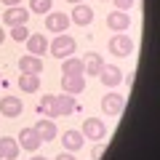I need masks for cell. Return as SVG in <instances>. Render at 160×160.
Listing matches in <instances>:
<instances>
[{
  "label": "cell",
  "mask_w": 160,
  "mask_h": 160,
  "mask_svg": "<svg viewBox=\"0 0 160 160\" xmlns=\"http://www.w3.org/2000/svg\"><path fill=\"white\" fill-rule=\"evenodd\" d=\"M80 133H83L86 139H93V142H102V139L107 136V126H104V123H102L99 118H88L86 123H83V131H80Z\"/></svg>",
  "instance_id": "cell-4"
},
{
  "label": "cell",
  "mask_w": 160,
  "mask_h": 160,
  "mask_svg": "<svg viewBox=\"0 0 160 160\" xmlns=\"http://www.w3.org/2000/svg\"><path fill=\"white\" fill-rule=\"evenodd\" d=\"M56 160H78V158H75V152H62L56 155Z\"/></svg>",
  "instance_id": "cell-26"
},
{
  "label": "cell",
  "mask_w": 160,
  "mask_h": 160,
  "mask_svg": "<svg viewBox=\"0 0 160 160\" xmlns=\"http://www.w3.org/2000/svg\"><path fill=\"white\" fill-rule=\"evenodd\" d=\"M3 40H6V32H3V29H0V43H3Z\"/></svg>",
  "instance_id": "cell-29"
},
{
  "label": "cell",
  "mask_w": 160,
  "mask_h": 160,
  "mask_svg": "<svg viewBox=\"0 0 160 160\" xmlns=\"http://www.w3.org/2000/svg\"><path fill=\"white\" fill-rule=\"evenodd\" d=\"M51 6H53V0H29V8H27V11L43 13V16H46V13L51 11Z\"/></svg>",
  "instance_id": "cell-23"
},
{
  "label": "cell",
  "mask_w": 160,
  "mask_h": 160,
  "mask_svg": "<svg viewBox=\"0 0 160 160\" xmlns=\"http://www.w3.org/2000/svg\"><path fill=\"white\" fill-rule=\"evenodd\" d=\"M32 128H35V133L40 136V142H53V139H56V123H53L51 118L38 120Z\"/></svg>",
  "instance_id": "cell-11"
},
{
  "label": "cell",
  "mask_w": 160,
  "mask_h": 160,
  "mask_svg": "<svg viewBox=\"0 0 160 160\" xmlns=\"http://www.w3.org/2000/svg\"><path fill=\"white\" fill-rule=\"evenodd\" d=\"M102 69H104V59H102V53H96V51L86 53V59H83V75L99 78V72H102Z\"/></svg>",
  "instance_id": "cell-10"
},
{
  "label": "cell",
  "mask_w": 160,
  "mask_h": 160,
  "mask_svg": "<svg viewBox=\"0 0 160 160\" xmlns=\"http://www.w3.org/2000/svg\"><path fill=\"white\" fill-rule=\"evenodd\" d=\"M62 91L69 96L83 93L86 91V75H62Z\"/></svg>",
  "instance_id": "cell-5"
},
{
  "label": "cell",
  "mask_w": 160,
  "mask_h": 160,
  "mask_svg": "<svg viewBox=\"0 0 160 160\" xmlns=\"http://www.w3.org/2000/svg\"><path fill=\"white\" fill-rule=\"evenodd\" d=\"M0 80H3V78H0Z\"/></svg>",
  "instance_id": "cell-32"
},
{
  "label": "cell",
  "mask_w": 160,
  "mask_h": 160,
  "mask_svg": "<svg viewBox=\"0 0 160 160\" xmlns=\"http://www.w3.org/2000/svg\"><path fill=\"white\" fill-rule=\"evenodd\" d=\"M72 112H80V104L75 102V96H69V93L56 96V118H64V115H72Z\"/></svg>",
  "instance_id": "cell-13"
},
{
  "label": "cell",
  "mask_w": 160,
  "mask_h": 160,
  "mask_svg": "<svg viewBox=\"0 0 160 160\" xmlns=\"http://www.w3.org/2000/svg\"><path fill=\"white\" fill-rule=\"evenodd\" d=\"M0 112L6 115V118H19L22 115V102L16 96H3L0 99Z\"/></svg>",
  "instance_id": "cell-18"
},
{
  "label": "cell",
  "mask_w": 160,
  "mask_h": 160,
  "mask_svg": "<svg viewBox=\"0 0 160 160\" xmlns=\"http://www.w3.org/2000/svg\"><path fill=\"white\" fill-rule=\"evenodd\" d=\"M62 75H83V59L67 56L64 64H62Z\"/></svg>",
  "instance_id": "cell-22"
},
{
  "label": "cell",
  "mask_w": 160,
  "mask_h": 160,
  "mask_svg": "<svg viewBox=\"0 0 160 160\" xmlns=\"http://www.w3.org/2000/svg\"><path fill=\"white\" fill-rule=\"evenodd\" d=\"M67 3H72V6H78V3H83V0H67Z\"/></svg>",
  "instance_id": "cell-30"
},
{
  "label": "cell",
  "mask_w": 160,
  "mask_h": 160,
  "mask_svg": "<svg viewBox=\"0 0 160 160\" xmlns=\"http://www.w3.org/2000/svg\"><path fill=\"white\" fill-rule=\"evenodd\" d=\"M3 22L8 24V27H19V24H27L29 22V11L22 6H11L6 8V13H3Z\"/></svg>",
  "instance_id": "cell-8"
},
{
  "label": "cell",
  "mask_w": 160,
  "mask_h": 160,
  "mask_svg": "<svg viewBox=\"0 0 160 160\" xmlns=\"http://www.w3.org/2000/svg\"><path fill=\"white\" fill-rule=\"evenodd\" d=\"M107 27L112 29V32H126V29L131 27V16H128L126 11H112L107 16Z\"/></svg>",
  "instance_id": "cell-14"
},
{
  "label": "cell",
  "mask_w": 160,
  "mask_h": 160,
  "mask_svg": "<svg viewBox=\"0 0 160 160\" xmlns=\"http://www.w3.org/2000/svg\"><path fill=\"white\" fill-rule=\"evenodd\" d=\"M16 142H19V147H22V149H29V152H32V149H40V144H43V142H40V136L35 133L32 126H29V128H22Z\"/></svg>",
  "instance_id": "cell-12"
},
{
  "label": "cell",
  "mask_w": 160,
  "mask_h": 160,
  "mask_svg": "<svg viewBox=\"0 0 160 160\" xmlns=\"http://www.w3.org/2000/svg\"><path fill=\"white\" fill-rule=\"evenodd\" d=\"M0 3H3V6H6V8H11V6H19L22 0H0Z\"/></svg>",
  "instance_id": "cell-27"
},
{
  "label": "cell",
  "mask_w": 160,
  "mask_h": 160,
  "mask_svg": "<svg viewBox=\"0 0 160 160\" xmlns=\"http://www.w3.org/2000/svg\"><path fill=\"white\" fill-rule=\"evenodd\" d=\"M0 160H3V152H0Z\"/></svg>",
  "instance_id": "cell-31"
},
{
  "label": "cell",
  "mask_w": 160,
  "mask_h": 160,
  "mask_svg": "<svg viewBox=\"0 0 160 160\" xmlns=\"http://www.w3.org/2000/svg\"><path fill=\"white\" fill-rule=\"evenodd\" d=\"M62 144H64L67 152H78V149H83V144H86V136L72 128V131H64L62 133Z\"/></svg>",
  "instance_id": "cell-15"
},
{
  "label": "cell",
  "mask_w": 160,
  "mask_h": 160,
  "mask_svg": "<svg viewBox=\"0 0 160 160\" xmlns=\"http://www.w3.org/2000/svg\"><path fill=\"white\" fill-rule=\"evenodd\" d=\"M107 46H109V53H112V56H118V59L131 56V53H133V40L128 38V35H123V32H115L112 40H109Z\"/></svg>",
  "instance_id": "cell-2"
},
{
  "label": "cell",
  "mask_w": 160,
  "mask_h": 160,
  "mask_svg": "<svg viewBox=\"0 0 160 160\" xmlns=\"http://www.w3.org/2000/svg\"><path fill=\"white\" fill-rule=\"evenodd\" d=\"M75 48H78L75 38H69V35L64 32V35H56V38H53V43L48 46V51L53 53V59H67V56L75 53Z\"/></svg>",
  "instance_id": "cell-1"
},
{
  "label": "cell",
  "mask_w": 160,
  "mask_h": 160,
  "mask_svg": "<svg viewBox=\"0 0 160 160\" xmlns=\"http://www.w3.org/2000/svg\"><path fill=\"white\" fill-rule=\"evenodd\" d=\"M123 107H126V99L120 96V93H115V91L104 93V99H102V109H104V115H115V118H118V115L123 112Z\"/></svg>",
  "instance_id": "cell-6"
},
{
  "label": "cell",
  "mask_w": 160,
  "mask_h": 160,
  "mask_svg": "<svg viewBox=\"0 0 160 160\" xmlns=\"http://www.w3.org/2000/svg\"><path fill=\"white\" fill-rule=\"evenodd\" d=\"M27 35H29L27 24H19V27H11V40H27Z\"/></svg>",
  "instance_id": "cell-24"
},
{
  "label": "cell",
  "mask_w": 160,
  "mask_h": 160,
  "mask_svg": "<svg viewBox=\"0 0 160 160\" xmlns=\"http://www.w3.org/2000/svg\"><path fill=\"white\" fill-rule=\"evenodd\" d=\"M99 78H102V86L115 88V86L123 83V69H120L118 64H104V69L99 72Z\"/></svg>",
  "instance_id": "cell-7"
},
{
  "label": "cell",
  "mask_w": 160,
  "mask_h": 160,
  "mask_svg": "<svg viewBox=\"0 0 160 160\" xmlns=\"http://www.w3.org/2000/svg\"><path fill=\"white\" fill-rule=\"evenodd\" d=\"M112 3H115V11H128L136 0H112Z\"/></svg>",
  "instance_id": "cell-25"
},
{
  "label": "cell",
  "mask_w": 160,
  "mask_h": 160,
  "mask_svg": "<svg viewBox=\"0 0 160 160\" xmlns=\"http://www.w3.org/2000/svg\"><path fill=\"white\" fill-rule=\"evenodd\" d=\"M69 16L67 13H62V11H48L46 13V29L48 32H53V35H64L69 29Z\"/></svg>",
  "instance_id": "cell-3"
},
{
  "label": "cell",
  "mask_w": 160,
  "mask_h": 160,
  "mask_svg": "<svg viewBox=\"0 0 160 160\" xmlns=\"http://www.w3.org/2000/svg\"><path fill=\"white\" fill-rule=\"evenodd\" d=\"M29 160H48V158H43V155H32Z\"/></svg>",
  "instance_id": "cell-28"
},
{
  "label": "cell",
  "mask_w": 160,
  "mask_h": 160,
  "mask_svg": "<svg viewBox=\"0 0 160 160\" xmlns=\"http://www.w3.org/2000/svg\"><path fill=\"white\" fill-rule=\"evenodd\" d=\"M19 69L27 75H40L43 72V62H40V56H32V53H27V56L19 59Z\"/></svg>",
  "instance_id": "cell-17"
},
{
  "label": "cell",
  "mask_w": 160,
  "mask_h": 160,
  "mask_svg": "<svg viewBox=\"0 0 160 160\" xmlns=\"http://www.w3.org/2000/svg\"><path fill=\"white\" fill-rule=\"evenodd\" d=\"M0 152H3V160H16L19 152H22V147H19L16 139L3 136V139H0Z\"/></svg>",
  "instance_id": "cell-19"
},
{
  "label": "cell",
  "mask_w": 160,
  "mask_h": 160,
  "mask_svg": "<svg viewBox=\"0 0 160 160\" xmlns=\"http://www.w3.org/2000/svg\"><path fill=\"white\" fill-rule=\"evenodd\" d=\"M38 112L40 115H51V120L56 118V96L53 93H46V96L40 99V104H38Z\"/></svg>",
  "instance_id": "cell-21"
},
{
  "label": "cell",
  "mask_w": 160,
  "mask_h": 160,
  "mask_svg": "<svg viewBox=\"0 0 160 160\" xmlns=\"http://www.w3.org/2000/svg\"><path fill=\"white\" fill-rule=\"evenodd\" d=\"M67 16H69V22H72V24L86 27V24H91V22H93V8H91V6H86V3H78V6L72 8V13H67Z\"/></svg>",
  "instance_id": "cell-9"
},
{
  "label": "cell",
  "mask_w": 160,
  "mask_h": 160,
  "mask_svg": "<svg viewBox=\"0 0 160 160\" xmlns=\"http://www.w3.org/2000/svg\"><path fill=\"white\" fill-rule=\"evenodd\" d=\"M27 51L32 53V56H43V53L48 51V40L43 38V35H27Z\"/></svg>",
  "instance_id": "cell-16"
},
{
  "label": "cell",
  "mask_w": 160,
  "mask_h": 160,
  "mask_svg": "<svg viewBox=\"0 0 160 160\" xmlns=\"http://www.w3.org/2000/svg\"><path fill=\"white\" fill-rule=\"evenodd\" d=\"M19 88H22L24 93H35L40 88V75H27V72H22L19 75Z\"/></svg>",
  "instance_id": "cell-20"
}]
</instances>
